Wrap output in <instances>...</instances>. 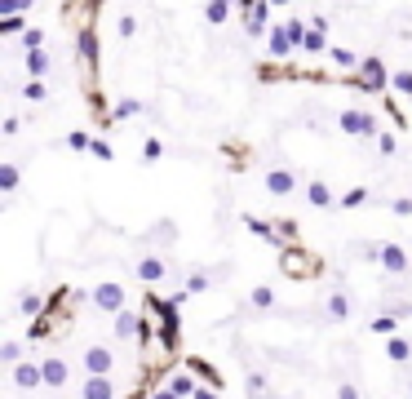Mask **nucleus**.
Returning <instances> with one entry per match:
<instances>
[{
	"label": "nucleus",
	"instance_id": "1",
	"mask_svg": "<svg viewBox=\"0 0 412 399\" xmlns=\"http://www.w3.org/2000/svg\"><path fill=\"white\" fill-rule=\"evenodd\" d=\"M89 306L98 310V315H111V320H116L120 310H129V293H124L120 280H102V284H93Z\"/></svg>",
	"mask_w": 412,
	"mask_h": 399
},
{
	"label": "nucleus",
	"instance_id": "2",
	"mask_svg": "<svg viewBox=\"0 0 412 399\" xmlns=\"http://www.w3.org/2000/svg\"><path fill=\"white\" fill-rule=\"evenodd\" d=\"M279 270L288 280H315L319 270H324V262L315 258V253H306V249H297V244H288L279 253Z\"/></svg>",
	"mask_w": 412,
	"mask_h": 399
},
{
	"label": "nucleus",
	"instance_id": "3",
	"mask_svg": "<svg viewBox=\"0 0 412 399\" xmlns=\"http://www.w3.org/2000/svg\"><path fill=\"white\" fill-rule=\"evenodd\" d=\"M76 53H80V67H84V84L93 93L98 89V32H93V22H84L76 32Z\"/></svg>",
	"mask_w": 412,
	"mask_h": 399
},
{
	"label": "nucleus",
	"instance_id": "4",
	"mask_svg": "<svg viewBox=\"0 0 412 399\" xmlns=\"http://www.w3.org/2000/svg\"><path fill=\"white\" fill-rule=\"evenodd\" d=\"M80 364H84V377H111L120 360H116V346H107V341H93V346H84Z\"/></svg>",
	"mask_w": 412,
	"mask_h": 399
},
{
	"label": "nucleus",
	"instance_id": "5",
	"mask_svg": "<svg viewBox=\"0 0 412 399\" xmlns=\"http://www.w3.org/2000/svg\"><path fill=\"white\" fill-rule=\"evenodd\" d=\"M337 129H342V133H350V138H381V124H377V116H373V111H359V107L342 111V116H337Z\"/></svg>",
	"mask_w": 412,
	"mask_h": 399
},
{
	"label": "nucleus",
	"instance_id": "6",
	"mask_svg": "<svg viewBox=\"0 0 412 399\" xmlns=\"http://www.w3.org/2000/svg\"><path fill=\"white\" fill-rule=\"evenodd\" d=\"M9 381H13V391H18V395H36V391H45V373H40V360H22V364H13V368H9Z\"/></svg>",
	"mask_w": 412,
	"mask_h": 399
},
{
	"label": "nucleus",
	"instance_id": "7",
	"mask_svg": "<svg viewBox=\"0 0 412 399\" xmlns=\"http://www.w3.org/2000/svg\"><path fill=\"white\" fill-rule=\"evenodd\" d=\"M168 270H173V266H168V258H160V253H142V258L133 262V275L142 284H160Z\"/></svg>",
	"mask_w": 412,
	"mask_h": 399
},
{
	"label": "nucleus",
	"instance_id": "8",
	"mask_svg": "<svg viewBox=\"0 0 412 399\" xmlns=\"http://www.w3.org/2000/svg\"><path fill=\"white\" fill-rule=\"evenodd\" d=\"M40 373H45V391H67L71 364L62 360V355H45V360H40Z\"/></svg>",
	"mask_w": 412,
	"mask_h": 399
},
{
	"label": "nucleus",
	"instance_id": "9",
	"mask_svg": "<svg viewBox=\"0 0 412 399\" xmlns=\"http://www.w3.org/2000/svg\"><path fill=\"white\" fill-rule=\"evenodd\" d=\"M381 270H386V275H408V270H412L408 249L394 244V240H386V244H381Z\"/></svg>",
	"mask_w": 412,
	"mask_h": 399
},
{
	"label": "nucleus",
	"instance_id": "10",
	"mask_svg": "<svg viewBox=\"0 0 412 399\" xmlns=\"http://www.w3.org/2000/svg\"><path fill=\"white\" fill-rule=\"evenodd\" d=\"M142 320L147 315H138V310H120V315L111 320V341H138L142 337Z\"/></svg>",
	"mask_w": 412,
	"mask_h": 399
},
{
	"label": "nucleus",
	"instance_id": "11",
	"mask_svg": "<svg viewBox=\"0 0 412 399\" xmlns=\"http://www.w3.org/2000/svg\"><path fill=\"white\" fill-rule=\"evenodd\" d=\"M271 13H275V9H271V0H258V5L244 13V32H248V36H271V27H275V22H271Z\"/></svg>",
	"mask_w": 412,
	"mask_h": 399
},
{
	"label": "nucleus",
	"instance_id": "12",
	"mask_svg": "<svg viewBox=\"0 0 412 399\" xmlns=\"http://www.w3.org/2000/svg\"><path fill=\"white\" fill-rule=\"evenodd\" d=\"M76 395L80 399H120V386H116V377H84Z\"/></svg>",
	"mask_w": 412,
	"mask_h": 399
},
{
	"label": "nucleus",
	"instance_id": "13",
	"mask_svg": "<svg viewBox=\"0 0 412 399\" xmlns=\"http://www.w3.org/2000/svg\"><path fill=\"white\" fill-rule=\"evenodd\" d=\"M288 53H297V49H293L288 32H284V22H275L271 36H266V58H271V63H288Z\"/></svg>",
	"mask_w": 412,
	"mask_h": 399
},
{
	"label": "nucleus",
	"instance_id": "14",
	"mask_svg": "<svg viewBox=\"0 0 412 399\" xmlns=\"http://www.w3.org/2000/svg\"><path fill=\"white\" fill-rule=\"evenodd\" d=\"M164 386L173 391V395H182V399H191L195 391H200V377H195L191 368H173V373L164 377Z\"/></svg>",
	"mask_w": 412,
	"mask_h": 399
},
{
	"label": "nucleus",
	"instance_id": "15",
	"mask_svg": "<svg viewBox=\"0 0 412 399\" xmlns=\"http://www.w3.org/2000/svg\"><path fill=\"white\" fill-rule=\"evenodd\" d=\"M22 63H27V76H32V80H45L49 71H53L49 49H27V53H22Z\"/></svg>",
	"mask_w": 412,
	"mask_h": 399
},
{
	"label": "nucleus",
	"instance_id": "16",
	"mask_svg": "<svg viewBox=\"0 0 412 399\" xmlns=\"http://www.w3.org/2000/svg\"><path fill=\"white\" fill-rule=\"evenodd\" d=\"M266 191L271 195H293L297 191V174L293 169H271V174H266Z\"/></svg>",
	"mask_w": 412,
	"mask_h": 399
},
{
	"label": "nucleus",
	"instance_id": "17",
	"mask_svg": "<svg viewBox=\"0 0 412 399\" xmlns=\"http://www.w3.org/2000/svg\"><path fill=\"white\" fill-rule=\"evenodd\" d=\"M386 360H390L394 368H408V360H412V341H408V337H386Z\"/></svg>",
	"mask_w": 412,
	"mask_h": 399
},
{
	"label": "nucleus",
	"instance_id": "18",
	"mask_svg": "<svg viewBox=\"0 0 412 399\" xmlns=\"http://www.w3.org/2000/svg\"><path fill=\"white\" fill-rule=\"evenodd\" d=\"M18 315H27V320L45 315V297H40L36 289H22V293H18Z\"/></svg>",
	"mask_w": 412,
	"mask_h": 399
},
{
	"label": "nucleus",
	"instance_id": "19",
	"mask_svg": "<svg viewBox=\"0 0 412 399\" xmlns=\"http://www.w3.org/2000/svg\"><path fill=\"white\" fill-rule=\"evenodd\" d=\"M306 200H310V204H315V209H328V204H337V195H333V187H328V182H306Z\"/></svg>",
	"mask_w": 412,
	"mask_h": 399
},
{
	"label": "nucleus",
	"instance_id": "20",
	"mask_svg": "<svg viewBox=\"0 0 412 399\" xmlns=\"http://www.w3.org/2000/svg\"><path fill=\"white\" fill-rule=\"evenodd\" d=\"M328 320H350V293L346 289H337V293H328Z\"/></svg>",
	"mask_w": 412,
	"mask_h": 399
},
{
	"label": "nucleus",
	"instance_id": "21",
	"mask_svg": "<svg viewBox=\"0 0 412 399\" xmlns=\"http://www.w3.org/2000/svg\"><path fill=\"white\" fill-rule=\"evenodd\" d=\"M368 333L381 337V341H386V337H399V315H377L373 324H368Z\"/></svg>",
	"mask_w": 412,
	"mask_h": 399
},
{
	"label": "nucleus",
	"instance_id": "22",
	"mask_svg": "<svg viewBox=\"0 0 412 399\" xmlns=\"http://www.w3.org/2000/svg\"><path fill=\"white\" fill-rule=\"evenodd\" d=\"M191 373L204 381V386H218L222 391V373H218V364H208V360H191Z\"/></svg>",
	"mask_w": 412,
	"mask_h": 399
},
{
	"label": "nucleus",
	"instance_id": "23",
	"mask_svg": "<svg viewBox=\"0 0 412 399\" xmlns=\"http://www.w3.org/2000/svg\"><path fill=\"white\" fill-rule=\"evenodd\" d=\"M22 360H27V355H22V341H18V337H5V341H0V364H5V368L22 364Z\"/></svg>",
	"mask_w": 412,
	"mask_h": 399
},
{
	"label": "nucleus",
	"instance_id": "24",
	"mask_svg": "<svg viewBox=\"0 0 412 399\" xmlns=\"http://www.w3.org/2000/svg\"><path fill=\"white\" fill-rule=\"evenodd\" d=\"M231 9H235V0H208V5H204V18H208L213 27H222L226 18H231Z\"/></svg>",
	"mask_w": 412,
	"mask_h": 399
},
{
	"label": "nucleus",
	"instance_id": "25",
	"mask_svg": "<svg viewBox=\"0 0 412 399\" xmlns=\"http://www.w3.org/2000/svg\"><path fill=\"white\" fill-rule=\"evenodd\" d=\"M248 306H253V310H271V306H275V289H271V284L248 289Z\"/></svg>",
	"mask_w": 412,
	"mask_h": 399
},
{
	"label": "nucleus",
	"instance_id": "26",
	"mask_svg": "<svg viewBox=\"0 0 412 399\" xmlns=\"http://www.w3.org/2000/svg\"><path fill=\"white\" fill-rule=\"evenodd\" d=\"M368 200H373V191H368V187H350V191L337 195V204H342V209H359V204H368Z\"/></svg>",
	"mask_w": 412,
	"mask_h": 399
},
{
	"label": "nucleus",
	"instance_id": "27",
	"mask_svg": "<svg viewBox=\"0 0 412 399\" xmlns=\"http://www.w3.org/2000/svg\"><path fill=\"white\" fill-rule=\"evenodd\" d=\"M18 164H13V160H5V164H0V191H5V195H13V191H18Z\"/></svg>",
	"mask_w": 412,
	"mask_h": 399
},
{
	"label": "nucleus",
	"instance_id": "28",
	"mask_svg": "<svg viewBox=\"0 0 412 399\" xmlns=\"http://www.w3.org/2000/svg\"><path fill=\"white\" fill-rule=\"evenodd\" d=\"M328 58H333L337 67H346V71H359V63H364V58H354V49H346V45H333Z\"/></svg>",
	"mask_w": 412,
	"mask_h": 399
},
{
	"label": "nucleus",
	"instance_id": "29",
	"mask_svg": "<svg viewBox=\"0 0 412 399\" xmlns=\"http://www.w3.org/2000/svg\"><path fill=\"white\" fill-rule=\"evenodd\" d=\"M284 32H288L293 49H302V45H306V32H310V22H302V18H284Z\"/></svg>",
	"mask_w": 412,
	"mask_h": 399
},
{
	"label": "nucleus",
	"instance_id": "30",
	"mask_svg": "<svg viewBox=\"0 0 412 399\" xmlns=\"http://www.w3.org/2000/svg\"><path fill=\"white\" fill-rule=\"evenodd\" d=\"M142 111H147V107H142L138 98H120L116 111H111V120H133V116H142Z\"/></svg>",
	"mask_w": 412,
	"mask_h": 399
},
{
	"label": "nucleus",
	"instance_id": "31",
	"mask_svg": "<svg viewBox=\"0 0 412 399\" xmlns=\"http://www.w3.org/2000/svg\"><path fill=\"white\" fill-rule=\"evenodd\" d=\"M22 98H27V103H45V98H49V84H45V80H27V84H22Z\"/></svg>",
	"mask_w": 412,
	"mask_h": 399
},
{
	"label": "nucleus",
	"instance_id": "32",
	"mask_svg": "<svg viewBox=\"0 0 412 399\" xmlns=\"http://www.w3.org/2000/svg\"><path fill=\"white\" fill-rule=\"evenodd\" d=\"M0 36H27V18L13 13V18H0Z\"/></svg>",
	"mask_w": 412,
	"mask_h": 399
},
{
	"label": "nucleus",
	"instance_id": "33",
	"mask_svg": "<svg viewBox=\"0 0 412 399\" xmlns=\"http://www.w3.org/2000/svg\"><path fill=\"white\" fill-rule=\"evenodd\" d=\"M390 89L404 93V98H412V67H408V71H394V76H390Z\"/></svg>",
	"mask_w": 412,
	"mask_h": 399
},
{
	"label": "nucleus",
	"instance_id": "34",
	"mask_svg": "<svg viewBox=\"0 0 412 399\" xmlns=\"http://www.w3.org/2000/svg\"><path fill=\"white\" fill-rule=\"evenodd\" d=\"M160 155H164V142H160V138H147V142H142V164H155Z\"/></svg>",
	"mask_w": 412,
	"mask_h": 399
},
{
	"label": "nucleus",
	"instance_id": "35",
	"mask_svg": "<svg viewBox=\"0 0 412 399\" xmlns=\"http://www.w3.org/2000/svg\"><path fill=\"white\" fill-rule=\"evenodd\" d=\"M244 391H248V395H266V373L248 368V373H244Z\"/></svg>",
	"mask_w": 412,
	"mask_h": 399
},
{
	"label": "nucleus",
	"instance_id": "36",
	"mask_svg": "<svg viewBox=\"0 0 412 399\" xmlns=\"http://www.w3.org/2000/svg\"><path fill=\"white\" fill-rule=\"evenodd\" d=\"M36 0H0V18H13V13H22V9H32Z\"/></svg>",
	"mask_w": 412,
	"mask_h": 399
},
{
	"label": "nucleus",
	"instance_id": "37",
	"mask_svg": "<svg viewBox=\"0 0 412 399\" xmlns=\"http://www.w3.org/2000/svg\"><path fill=\"white\" fill-rule=\"evenodd\" d=\"M116 32H120V40H133V36H138V18H133V13H120Z\"/></svg>",
	"mask_w": 412,
	"mask_h": 399
},
{
	"label": "nucleus",
	"instance_id": "38",
	"mask_svg": "<svg viewBox=\"0 0 412 399\" xmlns=\"http://www.w3.org/2000/svg\"><path fill=\"white\" fill-rule=\"evenodd\" d=\"M67 147H71V151H89V147H93V138L84 133V129H76V133H67Z\"/></svg>",
	"mask_w": 412,
	"mask_h": 399
},
{
	"label": "nucleus",
	"instance_id": "39",
	"mask_svg": "<svg viewBox=\"0 0 412 399\" xmlns=\"http://www.w3.org/2000/svg\"><path fill=\"white\" fill-rule=\"evenodd\" d=\"M22 49H45V32H40V27H27V36H22Z\"/></svg>",
	"mask_w": 412,
	"mask_h": 399
},
{
	"label": "nucleus",
	"instance_id": "40",
	"mask_svg": "<svg viewBox=\"0 0 412 399\" xmlns=\"http://www.w3.org/2000/svg\"><path fill=\"white\" fill-rule=\"evenodd\" d=\"M377 151H381V155H394V151H399V138L381 129V138H377Z\"/></svg>",
	"mask_w": 412,
	"mask_h": 399
},
{
	"label": "nucleus",
	"instance_id": "41",
	"mask_svg": "<svg viewBox=\"0 0 412 399\" xmlns=\"http://www.w3.org/2000/svg\"><path fill=\"white\" fill-rule=\"evenodd\" d=\"M89 155H93V160H111V155H116V151H111V142H107V138H93Z\"/></svg>",
	"mask_w": 412,
	"mask_h": 399
},
{
	"label": "nucleus",
	"instance_id": "42",
	"mask_svg": "<svg viewBox=\"0 0 412 399\" xmlns=\"http://www.w3.org/2000/svg\"><path fill=\"white\" fill-rule=\"evenodd\" d=\"M390 209L399 213V218H412V200H408V195H399V200H390Z\"/></svg>",
	"mask_w": 412,
	"mask_h": 399
},
{
	"label": "nucleus",
	"instance_id": "43",
	"mask_svg": "<svg viewBox=\"0 0 412 399\" xmlns=\"http://www.w3.org/2000/svg\"><path fill=\"white\" fill-rule=\"evenodd\" d=\"M337 399H364V391L350 386V381H342V386H337Z\"/></svg>",
	"mask_w": 412,
	"mask_h": 399
},
{
	"label": "nucleus",
	"instance_id": "44",
	"mask_svg": "<svg viewBox=\"0 0 412 399\" xmlns=\"http://www.w3.org/2000/svg\"><path fill=\"white\" fill-rule=\"evenodd\" d=\"M191 399H222V391H218V386H200V391H195Z\"/></svg>",
	"mask_w": 412,
	"mask_h": 399
},
{
	"label": "nucleus",
	"instance_id": "45",
	"mask_svg": "<svg viewBox=\"0 0 412 399\" xmlns=\"http://www.w3.org/2000/svg\"><path fill=\"white\" fill-rule=\"evenodd\" d=\"M147 399H182V395H173V391H168V386H155Z\"/></svg>",
	"mask_w": 412,
	"mask_h": 399
},
{
	"label": "nucleus",
	"instance_id": "46",
	"mask_svg": "<svg viewBox=\"0 0 412 399\" xmlns=\"http://www.w3.org/2000/svg\"><path fill=\"white\" fill-rule=\"evenodd\" d=\"M18 129H22V120H18V116H9V120H5V138H13Z\"/></svg>",
	"mask_w": 412,
	"mask_h": 399
},
{
	"label": "nucleus",
	"instance_id": "47",
	"mask_svg": "<svg viewBox=\"0 0 412 399\" xmlns=\"http://www.w3.org/2000/svg\"><path fill=\"white\" fill-rule=\"evenodd\" d=\"M293 5V0H271V9H288Z\"/></svg>",
	"mask_w": 412,
	"mask_h": 399
}]
</instances>
